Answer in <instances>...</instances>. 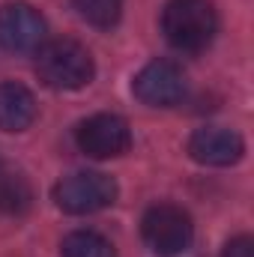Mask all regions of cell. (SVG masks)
I'll list each match as a JSON object with an SVG mask.
<instances>
[{
    "instance_id": "obj_1",
    "label": "cell",
    "mask_w": 254,
    "mask_h": 257,
    "mask_svg": "<svg viewBox=\"0 0 254 257\" xmlns=\"http://www.w3.org/2000/svg\"><path fill=\"white\" fill-rule=\"evenodd\" d=\"M165 39L186 54H197L212 45L218 33V15L209 0H171L162 12Z\"/></svg>"
},
{
    "instance_id": "obj_2",
    "label": "cell",
    "mask_w": 254,
    "mask_h": 257,
    "mask_svg": "<svg viewBox=\"0 0 254 257\" xmlns=\"http://www.w3.org/2000/svg\"><path fill=\"white\" fill-rule=\"evenodd\" d=\"M36 72L54 90H81L93 81V54L75 39H54L36 51Z\"/></svg>"
},
{
    "instance_id": "obj_3",
    "label": "cell",
    "mask_w": 254,
    "mask_h": 257,
    "mask_svg": "<svg viewBox=\"0 0 254 257\" xmlns=\"http://www.w3.org/2000/svg\"><path fill=\"white\" fill-rule=\"evenodd\" d=\"M141 233L150 251L159 257H177L191 245L194 224L189 212L177 203H156L141 218Z\"/></svg>"
},
{
    "instance_id": "obj_4",
    "label": "cell",
    "mask_w": 254,
    "mask_h": 257,
    "mask_svg": "<svg viewBox=\"0 0 254 257\" xmlns=\"http://www.w3.org/2000/svg\"><path fill=\"white\" fill-rule=\"evenodd\" d=\"M117 200V183L102 171H75L54 186V203L69 215H90Z\"/></svg>"
},
{
    "instance_id": "obj_5",
    "label": "cell",
    "mask_w": 254,
    "mask_h": 257,
    "mask_svg": "<svg viewBox=\"0 0 254 257\" xmlns=\"http://www.w3.org/2000/svg\"><path fill=\"white\" fill-rule=\"evenodd\" d=\"M75 144L90 159H114L132 147V128L117 114H93L75 128Z\"/></svg>"
},
{
    "instance_id": "obj_6",
    "label": "cell",
    "mask_w": 254,
    "mask_h": 257,
    "mask_svg": "<svg viewBox=\"0 0 254 257\" xmlns=\"http://www.w3.org/2000/svg\"><path fill=\"white\" fill-rule=\"evenodd\" d=\"M45 18L30 3L0 6V45L15 54H30L45 45Z\"/></svg>"
},
{
    "instance_id": "obj_7",
    "label": "cell",
    "mask_w": 254,
    "mask_h": 257,
    "mask_svg": "<svg viewBox=\"0 0 254 257\" xmlns=\"http://www.w3.org/2000/svg\"><path fill=\"white\" fill-rule=\"evenodd\" d=\"M132 90L150 108H171L186 96V75L171 60H153L135 75Z\"/></svg>"
},
{
    "instance_id": "obj_8",
    "label": "cell",
    "mask_w": 254,
    "mask_h": 257,
    "mask_svg": "<svg viewBox=\"0 0 254 257\" xmlns=\"http://www.w3.org/2000/svg\"><path fill=\"white\" fill-rule=\"evenodd\" d=\"M189 153L194 162L209 168H227L236 165L245 153V141L224 126H203L189 138Z\"/></svg>"
},
{
    "instance_id": "obj_9",
    "label": "cell",
    "mask_w": 254,
    "mask_h": 257,
    "mask_svg": "<svg viewBox=\"0 0 254 257\" xmlns=\"http://www.w3.org/2000/svg\"><path fill=\"white\" fill-rule=\"evenodd\" d=\"M36 120V99L24 84H0V132H24Z\"/></svg>"
},
{
    "instance_id": "obj_10",
    "label": "cell",
    "mask_w": 254,
    "mask_h": 257,
    "mask_svg": "<svg viewBox=\"0 0 254 257\" xmlns=\"http://www.w3.org/2000/svg\"><path fill=\"white\" fill-rule=\"evenodd\" d=\"M33 206V189L24 174L0 168V212L3 215H24Z\"/></svg>"
},
{
    "instance_id": "obj_11",
    "label": "cell",
    "mask_w": 254,
    "mask_h": 257,
    "mask_svg": "<svg viewBox=\"0 0 254 257\" xmlns=\"http://www.w3.org/2000/svg\"><path fill=\"white\" fill-rule=\"evenodd\" d=\"M63 257H117V251L102 233L75 230L63 239Z\"/></svg>"
},
{
    "instance_id": "obj_12",
    "label": "cell",
    "mask_w": 254,
    "mask_h": 257,
    "mask_svg": "<svg viewBox=\"0 0 254 257\" xmlns=\"http://www.w3.org/2000/svg\"><path fill=\"white\" fill-rule=\"evenodd\" d=\"M72 6L87 24H93L99 30L114 27L123 15V0H72Z\"/></svg>"
},
{
    "instance_id": "obj_13",
    "label": "cell",
    "mask_w": 254,
    "mask_h": 257,
    "mask_svg": "<svg viewBox=\"0 0 254 257\" xmlns=\"http://www.w3.org/2000/svg\"><path fill=\"white\" fill-rule=\"evenodd\" d=\"M221 257H254V239L251 236H233L224 245Z\"/></svg>"
},
{
    "instance_id": "obj_14",
    "label": "cell",
    "mask_w": 254,
    "mask_h": 257,
    "mask_svg": "<svg viewBox=\"0 0 254 257\" xmlns=\"http://www.w3.org/2000/svg\"><path fill=\"white\" fill-rule=\"evenodd\" d=\"M0 168H3V162H0Z\"/></svg>"
}]
</instances>
